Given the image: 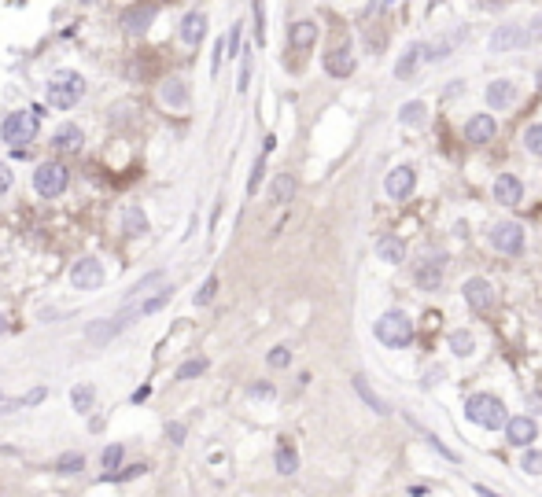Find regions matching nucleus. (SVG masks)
<instances>
[{"mask_svg": "<svg viewBox=\"0 0 542 497\" xmlns=\"http://www.w3.org/2000/svg\"><path fill=\"white\" fill-rule=\"evenodd\" d=\"M82 93H85V82L77 70H56L48 77V103L56 111H70L82 100Z\"/></svg>", "mask_w": 542, "mask_h": 497, "instance_id": "nucleus-1", "label": "nucleus"}, {"mask_svg": "<svg viewBox=\"0 0 542 497\" xmlns=\"http://www.w3.org/2000/svg\"><path fill=\"white\" fill-rule=\"evenodd\" d=\"M465 416H469L472 424H480L483 431H498L506 427V405H502L495 395H472L469 402H465Z\"/></svg>", "mask_w": 542, "mask_h": 497, "instance_id": "nucleus-2", "label": "nucleus"}, {"mask_svg": "<svg viewBox=\"0 0 542 497\" xmlns=\"http://www.w3.org/2000/svg\"><path fill=\"white\" fill-rule=\"evenodd\" d=\"M372 332H377V339L384 346H391V350H402V346L413 343V321L406 317L402 309H387Z\"/></svg>", "mask_w": 542, "mask_h": 497, "instance_id": "nucleus-3", "label": "nucleus"}, {"mask_svg": "<svg viewBox=\"0 0 542 497\" xmlns=\"http://www.w3.org/2000/svg\"><path fill=\"white\" fill-rule=\"evenodd\" d=\"M37 133V114L33 111H15L8 114L4 125H0V137H4V144H11L15 151H22V144H30Z\"/></svg>", "mask_w": 542, "mask_h": 497, "instance_id": "nucleus-4", "label": "nucleus"}, {"mask_svg": "<svg viewBox=\"0 0 542 497\" xmlns=\"http://www.w3.org/2000/svg\"><path fill=\"white\" fill-rule=\"evenodd\" d=\"M133 317H137V309L129 306V309H122V313H119V317L89 321V324H85V339H89V343H93V346H103V343H111V339L119 335V332L126 328V324L133 321Z\"/></svg>", "mask_w": 542, "mask_h": 497, "instance_id": "nucleus-5", "label": "nucleus"}, {"mask_svg": "<svg viewBox=\"0 0 542 497\" xmlns=\"http://www.w3.org/2000/svg\"><path fill=\"white\" fill-rule=\"evenodd\" d=\"M33 188L45 195V199H52V195H59L63 188H67V166L63 162H41L33 174Z\"/></svg>", "mask_w": 542, "mask_h": 497, "instance_id": "nucleus-6", "label": "nucleus"}, {"mask_svg": "<svg viewBox=\"0 0 542 497\" xmlns=\"http://www.w3.org/2000/svg\"><path fill=\"white\" fill-rule=\"evenodd\" d=\"M490 243H495V251H502V254H520L524 251V225L498 221V225L490 229Z\"/></svg>", "mask_w": 542, "mask_h": 497, "instance_id": "nucleus-7", "label": "nucleus"}, {"mask_svg": "<svg viewBox=\"0 0 542 497\" xmlns=\"http://www.w3.org/2000/svg\"><path fill=\"white\" fill-rule=\"evenodd\" d=\"M70 284L74 287H82V291H96V287L103 284V266L96 258H82V261H74V269H70Z\"/></svg>", "mask_w": 542, "mask_h": 497, "instance_id": "nucleus-8", "label": "nucleus"}, {"mask_svg": "<svg viewBox=\"0 0 542 497\" xmlns=\"http://www.w3.org/2000/svg\"><path fill=\"white\" fill-rule=\"evenodd\" d=\"M465 303H469L476 313H487V309H495V287H490L483 277H472V280H465Z\"/></svg>", "mask_w": 542, "mask_h": 497, "instance_id": "nucleus-9", "label": "nucleus"}, {"mask_svg": "<svg viewBox=\"0 0 542 497\" xmlns=\"http://www.w3.org/2000/svg\"><path fill=\"white\" fill-rule=\"evenodd\" d=\"M527 45H532V33H527V26H498L495 37H490V48H495V52L527 48Z\"/></svg>", "mask_w": 542, "mask_h": 497, "instance_id": "nucleus-10", "label": "nucleus"}, {"mask_svg": "<svg viewBox=\"0 0 542 497\" xmlns=\"http://www.w3.org/2000/svg\"><path fill=\"white\" fill-rule=\"evenodd\" d=\"M413 185H417L413 166H395L391 174H387V181H384V192L391 195V199H406V195L413 192Z\"/></svg>", "mask_w": 542, "mask_h": 497, "instance_id": "nucleus-11", "label": "nucleus"}, {"mask_svg": "<svg viewBox=\"0 0 542 497\" xmlns=\"http://www.w3.org/2000/svg\"><path fill=\"white\" fill-rule=\"evenodd\" d=\"M506 438L513 442V446H532V442L539 438V427L532 416H509L506 424Z\"/></svg>", "mask_w": 542, "mask_h": 497, "instance_id": "nucleus-12", "label": "nucleus"}, {"mask_svg": "<svg viewBox=\"0 0 542 497\" xmlns=\"http://www.w3.org/2000/svg\"><path fill=\"white\" fill-rule=\"evenodd\" d=\"M495 133H498V125H495L490 114H472V118L465 122V140L469 144H490Z\"/></svg>", "mask_w": 542, "mask_h": 497, "instance_id": "nucleus-13", "label": "nucleus"}, {"mask_svg": "<svg viewBox=\"0 0 542 497\" xmlns=\"http://www.w3.org/2000/svg\"><path fill=\"white\" fill-rule=\"evenodd\" d=\"M325 70L332 74V77H347L354 70V56H351V45L347 41H340L336 48H329V56H325Z\"/></svg>", "mask_w": 542, "mask_h": 497, "instance_id": "nucleus-14", "label": "nucleus"}, {"mask_svg": "<svg viewBox=\"0 0 542 497\" xmlns=\"http://www.w3.org/2000/svg\"><path fill=\"white\" fill-rule=\"evenodd\" d=\"M520 195H524V185L516 181L513 174H502L498 181H495V203H502V206H516L520 203Z\"/></svg>", "mask_w": 542, "mask_h": 497, "instance_id": "nucleus-15", "label": "nucleus"}, {"mask_svg": "<svg viewBox=\"0 0 542 497\" xmlns=\"http://www.w3.org/2000/svg\"><path fill=\"white\" fill-rule=\"evenodd\" d=\"M151 19H155V4L148 0V4H137V8H129L126 15H122V26L129 33H144L148 26H151Z\"/></svg>", "mask_w": 542, "mask_h": 497, "instance_id": "nucleus-16", "label": "nucleus"}, {"mask_svg": "<svg viewBox=\"0 0 542 497\" xmlns=\"http://www.w3.org/2000/svg\"><path fill=\"white\" fill-rule=\"evenodd\" d=\"M417 284L424 287V291H435V287L443 284V258L432 254L428 261H421L417 266Z\"/></svg>", "mask_w": 542, "mask_h": 497, "instance_id": "nucleus-17", "label": "nucleus"}, {"mask_svg": "<svg viewBox=\"0 0 542 497\" xmlns=\"http://www.w3.org/2000/svg\"><path fill=\"white\" fill-rule=\"evenodd\" d=\"M314 41H317V26H314V22H310V19L292 22V30H288V45H292L295 52H306Z\"/></svg>", "mask_w": 542, "mask_h": 497, "instance_id": "nucleus-18", "label": "nucleus"}, {"mask_svg": "<svg viewBox=\"0 0 542 497\" xmlns=\"http://www.w3.org/2000/svg\"><path fill=\"white\" fill-rule=\"evenodd\" d=\"M203 33H206V15H203V11H188L185 22H181V41H185V45H200Z\"/></svg>", "mask_w": 542, "mask_h": 497, "instance_id": "nucleus-19", "label": "nucleus"}, {"mask_svg": "<svg viewBox=\"0 0 542 497\" xmlns=\"http://www.w3.org/2000/svg\"><path fill=\"white\" fill-rule=\"evenodd\" d=\"M513 100H516V85L509 82V77H498V82L487 85V103L490 107H509Z\"/></svg>", "mask_w": 542, "mask_h": 497, "instance_id": "nucleus-20", "label": "nucleus"}, {"mask_svg": "<svg viewBox=\"0 0 542 497\" xmlns=\"http://www.w3.org/2000/svg\"><path fill=\"white\" fill-rule=\"evenodd\" d=\"M351 383H354V390H358V398H361V402H366V405H369V409H372V413H380V416H387V413H391V409H387V402H384V398L377 395V390H372V387H369V379H366V376H361V372H358V376L351 379Z\"/></svg>", "mask_w": 542, "mask_h": 497, "instance_id": "nucleus-21", "label": "nucleus"}, {"mask_svg": "<svg viewBox=\"0 0 542 497\" xmlns=\"http://www.w3.org/2000/svg\"><path fill=\"white\" fill-rule=\"evenodd\" d=\"M277 472L280 475H295V472H299V453H295V446L288 438L277 442Z\"/></svg>", "mask_w": 542, "mask_h": 497, "instance_id": "nucleus-22", "label": "nucleus"}, {"mask_svg": "<svg viewBox=\"0 0 542 497\" xmlns=\"http://www.w3.org/2000/svg\"><path fill=\"white\" fill-rule=\"evenodd\" d=\"M377 254H380V261H387V266H398V261L406 258V243L398 236H384L377 243Z\"/></svg>", "mask_w": 542, "mask_h": 497, "instance_id": "nucleus-23", "label": "nucleus"}, {"mask_svg": "<svg viewBox=\"0 0 542 497\" xmlns=\"http://www.w3.org/2000/svg\"><path fill=\"white\" fill-rule=\"evenodd\" d=\"M159 96H163V103H170V107H185L188 103V89H185V82H166L163 89H159Z\"/></svg>", "mask_w": 542, "mask_h": 497, "instance_id": "nucleus-24", "label": "nucleus"}, {"mask_svg": "<svg viewBox=\"0 0 542 497\" xmlns=\"http://www.w3.org/2000/svg\"><path fill=\"white\" fill-rule=\"evenodd\" d=\"M82 468H85L82 453H59L56 461H52V472H59V475H77Z\"/></svg>", "mask_w": 542, "mask_h": 497, "instance_id": "nucleus-25", "label": "nucleus"}, {"mask_svg": "<svg viewBox=\"0 0 542 497\" xmlns=\"http://www.w3.org/2000/svg\"><path fill=\"white\" fill-rule=\"evenodd\" d=\"M421 56H424V45H409V48L402 52V59L395 63V77H402V82H406V77L413 74V67H417Z\"/></svg>", "mask_w": 542, "mask_h": 497, "instance_id": "nucleus-26", "label": "nucleus"}, {"mask_svg": "<svg viewBox=\"0 0 542 497\" xmlns=\"http://www.w3.org/2000/svg\"><path fill=\"white\" fill-rule=\"evenodd\" d=\"M292 192H295V177L292 174H277L273 188H269V203H288Z\"/></svg>", "mask_w": 542, "mask_h": 497, "instance_id": "nucleus-27", "label": "nucleus"}, {"mask_svg": "<svg viewBox=\"0 0 542 497\" xmlns=\"http://www.w3.org/2000/svg\"><path fill=\"white\" fill-rule=\"evenodd\" d=\"M52 144H56L59 151H74L77 144H82V129H77V125H59L56 137H52Z\"/></svg>", "mask_w": 542, "mask_h": 497, "instance_id": "nucleus-28", "label": "nucleus"}, {"mask_svg": "<svg viewBox=\"0 0 542 497\" xmlns=\"http://www.w3.org/2000/svg\"><path fill=\"white\" fill-rule=\"evenodd\" d=\"M122 229L129 232V236H140V232H148V217H144V211H140V206H129L126 217H122Z\"/></svg>", "mask_w": 542, "mask_h": 497, "instance_id": "nucleus-29", "label": "nucleus"}, {"mask_svg": "<svg viewBox=\"0 0 542 497\" xmlns=\"http://www.w3.org/2000/svg\"><path fill=\"white\" fill-rule=\"evenodd\" d=\"M424 103L421 100H409V103H402V111H398V122L402 125H424Z\"/></svg>", "mask_w": 542, "mask_h": 497, "instance_id": "nucleus-30", "label": "nucleus"}, {"mask_svg": "<svg viewBox=\"0 0 542 497\" xmlns=\"http://www.w3.org/2000/svg\"><path fill=\"white\" fill-rule=\"evenodd\" d=\"M170 287H163V291L159 295H151V298H144V303H137L133 309H137V317H148V313H155V309H163L166 303H170Z\"/></svg>", "mask_w": 542, "mask_h": 497, "instance_id": "nucleus-31", "label": "nucleus"}, {"mask_svg": "<svg viewBox=\"0 0 542 497\" xmlns=\"http://www.w3.org/2000/svg\"><path fill=\"white\" fill-rule=\"evenodd\" d=\"M70 402H74L77 413H89V409H93V402H96V390L89 387V383H85V387H74V390H70Z\"/></svg>", "mask_w": 542, "mask_h": 497, "instance_id": "nucleus-32", "label": "nucleus"}, {"mask_svg": "<svg viewBox=\"0 0 542 497\" xmlns=\"http://www.w3.org/2000/svg\"><path fill=\"white\" fill-rule=\"evenodd\" d=\"M450 350L458 358H469L472 354V332H450Z\"/></svg>", "mask_w": 542, "mask_h": 497, "instance_id": "nucleus-33", "label": "nucleus"}, {"mask_svg": "<svg viewBox=\"0 0 542 497\" xmlns=\"http://www.w3.org/2000/svg\"><path fill=\"white\" fill-rule=\"evenodd\" d=\"M524 148L542 159V122H535V125H527V129H524Z\"/></svg>", "mask_w": 542, "mask_h": 497, "instance_id": "nucleus-34", "label": "nucleus"}, {"mask_svg": "<svg viewBox=\"0 0 542 497\" xmlns=\"http://www.w3.org/2000/svg\"><path fill=\"white\" fill-rule=\"evenodd\" d=\"M206 372V358H192V361H185L177 369V379H196V376H203Z\"/></svg>", "mask_w": 542, "mask_h": 497, "instance_id": "nucleus-35", "label": "nucleus"}, {"mask_svg": "<svg viewBox=\"0 0 542 497\" xmlns=\"http://www.w3.org/2000/svg\"><path fill=\"white\" fill-rule=\"evenodd\" d=\"M100 461H103V468H107V472H103V475H114V468L122 464V446H119V442H114V446H107V450H103V457H100Z\"/></svg>", "mask_w": 542, "mask_h": 497, "instance_id": "nucleus-36", "label": "nucleus"}, {"mask_svg": "<svg viewBox=\"0 0 542 497\" xmlns=\"http://www.w3.org/2000/svg\"><path fill=\"white\" fill-rule=\"evenodd\" d=\"M214 295H218V277H206V280H203V287L196 291V306L214 303Z\"/></svg>", "mask_w": 542, "mask_h": 497, "instance_id": "nucleus-37", "label": "nucleus"}, {"mask_svg": "<svg viewBox=\"0 0 542 497\" xmlns=\"http://www.w3.org/2000/svg\"><path fill=\"white\" fill-rule=\"evenodd\" d=\"M266 361H269V369H284V365L292 361V350H288V346H273V350L266 354Z\"/></svg>", "mask_w": 542, "mask_h": 497, "instance_id": "nucleus-38", "label": "nucleus"}, {"mask_svg": "<svg viewBox=\"0 0 542 497\" xmlns=\"http://www.w3.org/2000/svg\"><path fill=\"white\" fill-rule=\"evenodd\" d=\"M144 472H148V464H129L126 472H114V475H103V479H107V482L111 479L114 482H129V479H137V475H144Z\"/></svg>", "mask_w": 542, "mask_h": 497, "instance_id": "nucleus-39", "label": "nucleus"}, {"mask_svg": "<svg viewBox=\"0 0 542 497\" xmlns=\"http://www.w3.org/2000/svg\"><path fill=\"white\" fill-rule=\"evenodd\" d=\"M520 468H524L527 475H542V453H539V450H527V453H524V464H520Z\"/></svg>", "mask_w": 542, "mask_h": 497, "instance_id": "nucleus-40", "label": "nucleus"}, {"mask_svg": "<svg viewBox=\"0 0 542 497\" xmlns=\"http://www.w3.org/2000/svg\"><path fill=\"white\" fill-rule=\"evenodd\" d=\"M155 284H163V273H148L140 284H133V298H140V295H144L148 287H155Z\"/></svg>", "mask_w": 542, "mask_h": 497, "instance_id": "nucleus-41", "label": "nucleus"}, {"mask_svg": "<svg viewBox=\"0 0 542 497\" xmlns=\"http://www.w3.org/2000/svg\"><path fill=\"white\" fill-rule=\"evenodd\" d=\"M262 174H266V162L258 159V162H255V174H251V181H248V192H251V195L258 192V181H262Z\"/></svg>", "mask_w": 542, "mask_h": 497, "instance_id": "nucleus-42", "label": "nucleus"}, {"mask_svg": "<svg viewBox=\"0 0 542 497\" xmlns=\"http://www.w3.org/2000/svg\"><path fill=\"white\" fill-rule=\"evenodd\" d=\"M424 442H428V446H435L439 453H443V457H446V461H458V453H450V450H446V446H443V442H439L435 435H428V431H424Z\"/></svg>", "mask_w": 542, "mask_h": 497, "instance_id": "nucleus-43", "label": "nucleus"}, {"mask_svg": "<svg viewBox=\"0 0 542 497\" xmlns=\"http://www.w3.org/2000/svg\"><path fill=\"white\" fill-rule=\"evenodd\" d=\"M166 435H170L174 446H181V442H185V424H170V427H166Z\"/></svg>", "mask_w": 542, "mask_h": 497, "instance_id": "nucleus-44", "label": "nucleus"}, {"mask_svg": "<svg viewBox=\"0 0 542 497\" xmlns=\"http://www.w3.org/2000/svg\"><path fill=\"white\" fill-rule=\"evenodd\" d=\"M225 48H229V56H236V52H240V26H232V33H229Z\"/></svg>", "mask_w": 542, "mask_h": 497, "instance_id": "nucleus-45", "label": "nucleus"}, {"mask_svg": "<svg viewBox=\"0 0 542 497\" xmlns=\"http://www.w3.org/2000/svg\"><path fill=\"white\" fill-rule=\"evenodd\" d=\"M527 33H532V45H542V15H535V22L527 26Z\"/></svg>", "mask_w": 542, "mask_h": 497, "instance_id": "nucleus-46", "label": "nucleus"}, {"mask_svg": "<svg viewBox=\"0 0 542 497\" xmlns=\"http://www.w3.org/2000/svg\"><path fill=\"white\" fill-rule=\"evenodd\" d=\"M37 402H45V387H33L30 395L22 398V405H37Z\"/></svg>", "mask_w": 542, "mask_h": 497, "instance_id": "nucleus-47", "label": "nucleus"}, {"mask_svg": "<svg viewBox=\"0 0 542 497\" xmlns=\"http://www.w3.org/2000/svg\"><path fill=\"white\" fill-rule=\"evenodd\" d=\"M8 188H11V174H8V166L0 162V195H4Z\"/></svg>", "mask_w": 542, "mask_h": 497, "instance_id": "nucleus-48", "label": "nucleus"}, {"mask_svg": "<svg viewBox=\"0 0 542 497\" xmlns=\"http://www.w3.org/2000/svg\"><path fill=\"white\" fill-rule=\"evenodd\" d=\"M251 395H255V398H269V395H273V387H269V383H255Z\"/></svg>", "mask_w": 542, "mask_h": 497, "instance_id": "nucleus-49", "label": "nucleus"}, {"mask_svg": "<svg viewBox=\"0 0 542 497\" xmlns=\"http://www.w3.org/2000/svg\"><path fill=\"white\" fill-rule=\"evenodd\" d=\"M472 490H476V497H498L495 490H487V487H480V482H476V487H472Z\"/></svg>", "mask_w": 542, "mask_h": 497, "instance_id": "nucleus-50", "label": "nucleus"}, {"mask_svg": "<svg viewBox=\"0 0 542 497\" xmlns=\"http://www.w3.org/2000/svg\"><path fill=\"white\" fill-rule=\"evenodd\" d=\"M4 328H8V324H4V317H0V332H4Z\"/></svg>", "mask_w": 542, "mask_h": 497, "instance_id": "nucleus-51", "label": "nucleus"}, {"mask_svg": "<svg viewBox=\"0 0 542 497\" xmlns=\"http://www.w3.org/2000/svg\"><path fill=\"white\" fill-rule=\"evenodd\" d=\"M384 4H395V0H380V8H384Z\"/></svg>", "mask_w": 542, "mask_h": 497, "instance_id": "nucleus-52", "label": "nucleus"}, {"mask_svg": "<svg viewBox=\"0 0 542 497\" xmlns=\"http://www.w3.org/2000/svg\"><path fill=\"white\" fill-rule=\"evenodd\" d=\"M539 85H542V70H539Z\"/></svg>", "mask_w": 542, "mask_h": 497, "instance_id": "nucleus-53", "label": "nucleus"}, {"mask_svg": "<svg viewBox=\"0 0 542 497\" xmlns=\"http://www.w3.org/2000/svg\"><path fill=\"white\" fill-rule=\"evenodd\" d=\"M89 4H93V0H89Z\"/></svg>", "mask_w": 542, "mask_h": 497, "instance_id": "nucleus-54", "label": "nucleus"}]
</instances>
